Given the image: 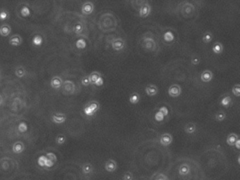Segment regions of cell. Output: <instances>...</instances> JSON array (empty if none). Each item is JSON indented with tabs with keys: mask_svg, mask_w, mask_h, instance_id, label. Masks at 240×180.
<instances>
[{
	"mask_svg": "<svg viewBox=\"0 0 240 180\" xmlns=\"http://www.w3.org/2000/svg\"><path fill=\"white\" fill-rule=\"evenodd\" d=\"M66 141V137L63 134H59L56 137V142L59 145H63Z\"/></svg>",
	"mask_w": 240,
	"mask_h": 180,
	"instance_id": "cell-35",
	"label": "cell"
},
{
	"mask_svg": "<svg viewBox=\"0 0 240 180\" xmlns=\"http://www.w3.org/2000/svg\"><path fill=\"white\" fill-rule=\"evenodd\" d=\"M154 118H155V120H157V122H161V121H163V120H164L165 116L163 115L162 113H161L160 111H158V112L156 113Z\"/></svg>",
	"mask_w": 240,
	"mask_h": 180,
	"instance_id": "cell-41",
	"label": "cell"
},
{
	"mask_svg": "<svg viewBox=\"0 0 240 180\" xmlns=\"http://www.w3.org/2000/svg\"><path fill=\"white\" fill-rule=\"evenodd\" d=\"M168 93L170 97L177 98L181 95L182 88L180 87V85H177V84H173L168 88Z\"/></svg>",
	"mask_w": 240,
	"mask_h": 180,
	"instance_id": "cell-3",
	"label": "cell"
},
{
	"mask_svg": "<svg viewBox=\"0 0 240 180\" xmlns=\"http://www.w3.org/2000/svg\"><path fill=\"white\" fill-rule=\"evenodd\" d=\"M231 102H232V98L230 96H226V97H224L221 99V104L223 107L227 108L230 105Z\"/></svg>",
	"mask_w": 240,
	"mask_h": 180,
	"instance_id": "cell-29",
	"label": "cell"
},
{
	"mask_svg": "<svg viewBox=\"0 0 240 180\" xmlns=\"http://www.w3.org/2000/svg\"><path fill=\"white\" fill-rule=\"evenodd\" d=\"M25 150V144L23 142L21 141H18L15 142L12 146V151L16 154H22Z\"/></svg>",
	"mask_w": 240,
	"mask_h": 180,
	"instance_id": "cell-14",
	"label": "cell"
},
{
	"mask_svg": "<svg viewBox=\"0 0 240 180\" xmlns=\"http://www.w3.org/2000/svg\"><path fill=\"white\" fill-rule=\"evenodd\" d=\"M213 78H214V73H213L211 70H209V69L204 70L201 73V80L203 82L208 83L211 82Z\"/></svg>",
	"mask_w": 240,
	"mask_h": 180,
	"instance_id": "cell-12",
	"label": "cell"
},
{
	"mask_svg": "<svg viewBox=\"0 0 240 180\" xmlns=\"http://www.w3.org/2000/svg\"><path fill=\"white\" fill-rule=\"evenodd\" d=\"M93 171V166L90 162H85L82 166V172L84 174H90Z\"/></svg>",
	"mask_w": 240,
	"mask_h": 180,
	"instance_id": "cell-21",
	"label": "cell"
},
{
	"mask_svg": "<svg viewBox=\"0 0 240 180\" xmlns=\"http://www.w3.org/2000/svg\"><path fill=\"white\" fill-rule=\"evenodd\" d=\"M232 92L233 94L237 97H239L240 96V85L239 84L234 85L232 88Z\"/></svg>",
	"mask_w": 240,
	"mask_h": 180,
	"instance_id": "cell-38",
	"label": "cell"
},
{
	"mask_svg": "<svg viewBox=\"0 0 240 180\" xmlns=\"http://www.w3.org/2000/svg\"><path fill=\"white\" fill-rule=\"evenodd\" d=\"M28 126L25 122H20L18 125V131L21 133H24L28 131Z\"/></svg>",
	"mask_w": 240,
	"mask_h": 180,
	"instance_id": "cell-33",
	"label": "cell"
},
{
	"mask_svg": "<svg viewBox=\"0 0 240 180\" xmlns=\"http://www.w3.org/2000/svg\"><path fill=\"white\" fill-rule=\"evenodd\" d=\"M125 41L121 38H117L113 39L111 42V47L114 51H120L124 49L125 46Z\"/></svg>",
	"mask_w": 240,
	"mask_h": 180,
	"instance_id": "cell-2",
	"label": "cell"
},
{
	"mask_svg": "<svg viewBox=\"0 0 240 180\" xmlns=\"http://www.w3.org/2000/svg\"><path fill=\"white\" fill-rule=\"evenodd\" d=\"M47 160V157L45 156H44V155L39 156L38 158V166L42 167H45V164H46Z\"/></svg>",
	"mask_w": 240,
	"mask_h": 180,
	"instance_id": "cell-37",
	"label": "cell"
},
{
	"mask_svg": "<svg viewBox=\"0 0 240 180\" xmlns=\"http://www.w3.org/2000/svg\"><path fill=\"white\" fill-rule=\"evenodd\" d=\"M101 73L99 72V71H92L90 75H88L89 80H90V82L91 84H95V81L97 80V79L101 77Z\"/></svg>",
	"mask_w": 240,
	"mask_h": 180,
	"instance_id": "cell-25",
	"label": "cell"
},
{
	"mask_svg": "<svg viewBox=\"0 0 240 180\" xmlns=\"http://www.w3.org/2000/svg\"><path fill=\"white\" fill-rule=\"evenodd\" d=\"M133 179H134L133 174L130 171L125 172L123 176V180H133Z\"/></svg>",
	"mask_w": 240,
	"mask_h": 180,
	"instance_id": "cell-39",
	"label": "cell"
},
{
	"mask_svg": "<svg viewBox=\"0 0 240 180\" xmlns=\"http://www.w3.org/2000/svg\"><path fill=\"white\" fill-rule=\"evenodd\" d=\"M175 39V36L171 31L168 30L163 34V39L167 42H173Z\"/></svg>",
	"mask_w": 240,
	"mask_h": 180,
	"instance_id": "cell-27",
	"label": "cell"
},
{
	"mask_svg": "<svg viewBox=\"0 0 240 180\" xmlns=\"http://www.w3.org/2000/svg\"><path fill=\"white\" fill-rule=\"evenodd\" d=\"M238 163L239 164V156H238Z\"/></svg>",
	"mask_w": 240,
	"mask_h": 180,
	"instance_id": "cell-50",
	"label": "cell"
},
{
	"mask_svg": "<svg viewBox=\"0 0 240 180\" xmlns=\"http://www.w3.org/2000/svg\"><path fill=\"white\" fill-rule=\"evenodd\" d=\"M200 62H201V59H200L199 56H197V55L192 56V58H191V63L192 64L193 66L199 65Z\"/></svg>",
	"mask_w": 240,
	"mask_h": 180,
	"instance_id": "cell-40",
	"label": "cell"
},
{
	"mask_svg": "<svg viewBox=\"0 0 240 180\" xmlns=\"http://www.w3.org/2000/svg\"><path fill=\"white\" fill-rule=\"evenodd\" d=\"M14 73L17 78H22L26 75V68H25L23 66H17L16 69H15Z\"/></svg>",
	"mask_w": 240,
	"mask_h": 180,
	"instance_id": "cell-20",
	"label": "cell"
},
{
	"mask_svg": "<svg viewBox=\"0 0 240 180\" xmlns=\"http://www.w3.org/2000/svg\"><path fill=\"white\" fill-rule=\"evenodd\" d=\"M151 12H152V6L148 2H146L140 7L139 16L141 18H147L149 16Z\"/></svg>",
	"mask_w": 240,
	"mask_h": 180,
	"instance_id": "cell-4",
	"label": "cell"
},
{
	"mask_svg": "<svg viewBox=\"0 0 240 180\" xmlns=\"http://www.w3.org/2000/svg\"><path fill=\"white\" fill-rule=\"evenodd\" d=\"M2 102H3V98H2V96H1V95H0V105H1V104H2Z\"/></svg>",
	"mask_w": 240,
	"mask_h": 180,
	"instance_id": "cell-49",
	"label": "cell"
},
{
	"mask_svg": "<svg viewBox=\"0 0 240 180\" xmlns=\"http://www.w3.org/2000/svg\"><path fill=\"white\" fill-rule=\"evenodd\" d=\"M234 146H235L237 149H240V140H239V139L237 140L236 142L234 143Z\"/></svg>",
	"mask_w": 240,
	"mask_h": 180,
	"instance_id": "cell-48",
	"label": "cell"
},
{
	"mask_svg": "<svg viewBox=\"0 0 240 180\" xmlns=\"http://www.w3.org/2000/svg\"><path fill=\"white\" fill-rule=\"evenodd\" d=\"M145 92L149 97H154L159 93V88L154 84H149L145 87Z\"/></svg>",
	"mask_w": 240,
	"mask_h": 180,
	"instance_id": "cell-9",
	"label": "cell"
},
{
	"mask_svg": "<svg viewBox=\"0 0 240 180\" xmlns=\"http://www.w3.org/2000/svg\"><path fill=\"white\" fill-rule=\"evenodd\" d=\"M159 111L162 113L164 116H167L168 115V109L165 106H161L159 108Z\"/></svg>",
	"mask_w": 240,
	"mask_h": 180,
	"instance_id": "cell-45",
	"label": "cell"
},
{
	"mask_svg": "<svg viewBox=\"0 0 240 180\" xmlns=\"http://www.w3.org/2000/svg\"><path fill=\"white\" fill-rule=\"evenodd\" d=\"M223 44L220 42H216L212 46V51L215 54H221L223 52Z\"/></svg>",
	"mask_w": 240,
	"mask_h": 180,
	"instance_id": "cell-18",
	"label": "cell"
},
{
	"mask_svg": "<svg viewBox=\"0 0 240 180\" xmlns=\"http://www.w3.org/2000/svg\"><path fill=\"white\" fill-rule=\"evenodd\" d=\"M54 162H53L51 161H50V160L47 159V162H46V164H45V167H48V168H49V167H53L54 166Z\"/></svg>",
	"mask_w": 240,
	"mask_h": 180,
	"instance_id": "cell-47",
	"label": "cell"
},
{
	"mask_svg": "<svg viewBox=\"0 0 240 180\" xmlns=\"http://www.w3.org/2000/svg\"><path fill=\"white\" fill-rule=\"evenodd\" d=\"M227 117L226 112L222 111V110H221V111L218 112L216 115H215V119L217 122H222L223 120H226V118Z\"/></svg>",
	"mask_w": 240,
	"mask_h": 180,
	"instance_id": "cell-30",
	"label": "cell"
},
{
	"mask_svg": "<svg viewBox=\"0 0 240 180\" xmlns=\"http://www.w3.org/2000/svg\"><path fill=\"white\" fill-rule=\"evenodd\" d=\"M87 106L90 108V109L92 110V111L94 113H96L97 110L100 109V103H99L98 102H96V101H92V102H89L87 104Z\"/></svg>",
	"mask_w": 240,
	"mask_h": 180,
	"instance_id": "cell-26",
	"label": "cell"
},
{
	"mask_svg": "<svg viewBox=\"0 0 240 180\" xmlns=\"http://www.w3.org/2000/svg\"><path fill=\"white\" fill-rule=\"evenodd\" d=\"M61 88H62V94L65 96L73 94L75 91V83L71 80H66L63 82Z\"/></svg>",
	"mask_w": 240,
	"mask_h": 180,
	"instance_id": "cell-1",
	"label": "cell"
},
{
	"mask_svg": "<svg viewBox=\"0 0 240 180\" xmlns=\"http://www.w3.org/2000/svg\"><path fill=\"white\" fill-rule=\"evenodd\" d=\"M213 38H214V34L210 31H206V33H204L202 37V41L205 44H209L212 41Z\"/></svg>",
	"mask_w": 240,
	"mask_h": 180,
	"instance_id": "cell-24",
	"label": "cell"
},
{
	"mask_svg": "<svg viewBox=\"0 0 240 180\" xmlns=\"http://www.w3.org/2000/svg\"><path fill=\"white\" fill-rule=\"evenodd\" d=\"M51 120L54 123L57 125H61L66 122V116L65 114L61 113H54L51 116Z\"/></svg>",
	"mask_w": 240,
	"mask_h": 180,
	"instance_id": "cell-7",
	"label": "cell"
},
{
	"mask_svg": "<svg viewBox=\"0 0 240 180\" xmlns=\"http://www.w3.org/2000/svg\"><path fill=\"white\" fill-rule=\"evenodd\" d=\"M142 45H144V47L146 49H147V50L153 51L156 49L157 44H156L155 41L153 39L150 38H144V40H143Z\"/></svg>",
	"mask_w": 240,
	"mask_h": 180,
	"instance_id": "cell-8",
	"label": "cell"
},
{
	"mask_svg": "<svg viewBox=\"0 0 240 180\" xmlns=\"http://www.w3.org/2000/svg\"><path fill=\"white\" fill-rule=\"evenodd\" d=\"M63 80L62 78L59 76H54V77L51 79L50 81V85L51 87L55 90H58V89L61 88L63 84Z\"/></svg>",
	"mask_w": 240,
	"mask_h": 180,
	"instance_id": "cell-13",
	"label": "cell"
},
{
	"mask_svg": "<svg viewBox=\"0 0 240 180\" xmlns=\"http://www.w3.org/2000/svg\"><path fill=\"white\" fill-rule=\"evenodd\" d=\"M140 100V95L139 93L137 92H133L131 94L129 97V102L131 104H137L139 103Z\"/></svg>",
	"mask_w": 240,
	"mask_h": 180,
	"instance_id": "cell-22",
	"label": "cell"
},
{
	"mask_svg": "<svg viewBox=\"0 0 240 180\" xmlns=\"http://www.w3.org/2000/svg\"><path fill=\"white\" fill-rule=\"evenodd\" d=\"M83 30H84V27L81 23H77L76 24H75L73 28V31L75 34H81L83 33Z\"/></svg>",
	"mask_w": 240,
	"mask_h": 180,
	"instance_id": "cell-28",
	"label": "cell"
},
{
	"mask_svg": "<svg viewBox=\"0 0 240 180\" xmlns=\"http://www.w3.org/2000/svg\"><path fill=\"white\" fill-rule=\"evenodd\" d=\"M45 156L47 157V158L50 160V161L54 162V163H56V161H57V156H56V155L54 154V153L52 152L47 153Z\"/></svg>",
	"mask_w": 240,
	"mask_h": 180,
	"instance_id": "cell-36",
	"label": "cell"
},
{
	"mask_svg": "<svg viewBox=\"0 0 240 180\" xmlns=\"http://www.w3.org/2000/svg\"><path fill=\"white\" fill-rule=\"evenodd\" d=\"M94 10H95V5L90 1L86 2L82 5L81 12L82 14L85 15V16H88V15L92 14Z\"/></svg>",
	"mask_w": 240,
	"mask_h": 180,
	"instance_id": "cell-5",
	"label": "cell"
},
{
	"mask_svg": "<svg viewBox=\"0 0 240 180\" xmlns=\"http://www.w3.org/2000/svg\"><path fill=\"white\" fill-rule=\"evenodd\" d=\"M173 136L170 133H163L160 137V144L163 146H168L172 144L173 142Z\"/></svg>",
	"mask_w": 240,
	"mask_h": 180,
	"instance_id": "cell-6",
	"label": "cell"
},
{
	"mask_svg": "<svg viewBox=\"0 0 240 180\" xmlns=\"http://www.w3.org/2000/svg\"><path fill=\"white\" fill-rule=\"evenodd\" d=\"M104 168L108 172H113L117 169V162L113 159H108L105 162Z\"/></svg>",
	"mask_w": 240,
	"mask_h": 180,
	"instance_id": "cell-11",
	"label": "cell"
},
{
	"mask_svg": "<svg viewBox=\"0 0 240 180\" xmlns=\"http://www.w3.org/2000/svg\"><path fill=\"white\" fill-rule=\"evenodd\" d=\"M9 18V13L8 11L2 9L0 11V21H4Z\"/></svg>",
	"mask_w": 240,
	"mask_h": 180,
	"instance_id": "cell-34",
	"label": "cell"
},
{
	"mask_svg": "<svg viewBox=\"0 0 240 180\" xmlns=\"http://www.w3.org/2000/svg\"><path fill=\"white\" fill-rule=\"evenodd\" d=\"M83 111L85 113V114L86 115H87V116H92V115H94V114H95V113H94L87 105L85 106V108H84Z\"/></svg>",
	"mask_w": 240,
	"mask_h": 180,
	"instance_id": "cell-42",
	"label": "cell"
},
{
	"mask_svg": "<svg viewBox=\"0 0 240 180\" xmlns=\"http://www.w3.org/2000/svg\"><path fill=\"white\" fill-rule=\"evenodd\" d=\"M155 180H169V179H168V177L167 176H165V174H160L159 175L157 176V177L155 178Z\"/></svg>",
	"mask_w": 240,
	"mask_h": 180,
	"instance_id": "cell-46",
	"label": "cell"
},
{
	"mask_svg": "<svg viewBox=\"0 0 240 180\" xmlns=\"http://www.w3.org/2000/svg\"><path fill=\"white\" fill-rule=\"evenodd\" d=\"M22 42H23V39H22L21 36L18 34H13V35L9 38V43L10 45L13 46H21Z\"/></svg>",
	"mask_w": 240,
	"mask_h": 180,
	"instance_id": "cell-10",
	"label": "cell"
},
{
	"mask_svg": "<svg viewBox=\"0 0 240 180\" xmlns=\"http://www.w3.org/2000/svg\"><path fill=\"white\" fill-rule=\"evenodd\" d=\"M238 139H239V135L236 134V133L232 132V133H230V134H229L228 135H227V139H226V143L227 144V145H229V146H233L234 143L236 142V141Z\"/></svg>",
	"mask_w": 240,
	"mask_h": 180,
	"instance_id": "cell-17",
	"label": "cell"
},
{
	"mask_svg": "<svg viewBox=\"0 0 240 180\" xmlns=\"http://www.w3.org/2000/svg\"><path fill=\"white\" fill-rule=\"evenodd\" d=\"M185 132L188 134H192L196 132L197 126L194 122H188L184 127Z\"/></svg>",
	"mask_w": 240,
	"mask_h": 180,
	"instance_id": "cell-19",
	"label": "cell"
},
{
	"mask_svg": "<svg viewBox=\"0 0 240 180\" xmlns=\"http://www.w3.org/2000/svg\"><path fill=\"white\" fill-rule=\"evenodd\" d=\"M190 172H191V167L187 163L180 165L179 168H178V173L180 176H187L190 174Z\"/></svg>",
	"mask_w": 240,
	"mask_h": 180,
	"instance_id": "cell-15",
	"label": "cell"
},
{
	"mask_svg": "<svg viewBox=\"0 0 240 180\" xmlns=\"http://www.w3.org/2000/svg\"><path fill=\"white\" fill-rule=\"evenodd\" d=\"M75 46L78 49H84L87 46V42L83 38L78 39L75 42Z\"/></svg>",
	"mask_w": 240,
	"mask_h": 180,
	"instance_id": "cell-31",
	"label": "cell"
},
{
	"mask_svg": "<svg viewBox=\"0 0 240 180\" xmlns=\"http://www.w3.org/2000/svg\"><path fill=\"white\" fill-rule=\"evenodd\" d=\"M31 9H30L29 7L28 6H22V8L21 9V16L24 17V18H27V17H29L31 16Z\"/></svg>",
	"mask_w": 240,
	"mask_h": 180,
	"instance_id": "cell-32",
	"label": "cell"
},
{
	"mask_svg": "<svg viewBox=\"0 0 240 180\" xmlns=\"http://www.w3.org/2000/svg\"><path fill=\"white\" fill-rule=\"evenodd\" d=\"M104 81L103 78L101 76V77L99 78L97 80L95 81V84H94V85L97 86V87H101V86L104 85Z\"/></svg>",
	"mask_w": 240,
	"mask_h": 180,
	"instance_id": "cell-44",
	"label": "cell"
},
{
	"mask_svg": "<svg viewBox=\"0 0 240 180\" xmlns=\"http://www.w3.org/2000/svg\"><path fill=\"white\" fill-rule=\"evenodd\" d=\"M81 83H82V85H83V86H85V87H87V86L91 85V83L90 82V80H89L88 75L87 76H85V77H83V78H82Z\"/></svg>",
	"mask_w": 240,
	"mask_h": 180,
	"instance_id": "cell-43",
	"label": "cell"
},
{
	"mask_svg": "<svg viewBox=\"0 0 240 180\" xmlns=\"http://www.w3.org/2000/svg\"><path fill=\"white\" fill-rule=\"evenodd\" d=\"M43 43V38L40 34H37L35 35L33 39H32V44H33L35 46H40Z\"/></svg>",
	"mask_w": 240,
	"mask_h": 180,
	"instance_id": "cell-23",
	"label": "cell"
},
{
	"mask_svg": "<svg viewBox=\"0 0 240 180\" xmlns=\"http://www.w3.org/2000/svg\"><path fill=\"white\" fill-rule=\"evenodd\" d=\"M11 33V28L9 24L4 23L0 26V35L2 37H7L9 36Z\"/></svg>",
	"mask_w": 240,
	"mask_h": 180,
	"instance_id": "cell-16",
	"label": "cell"
}]
</instances>
